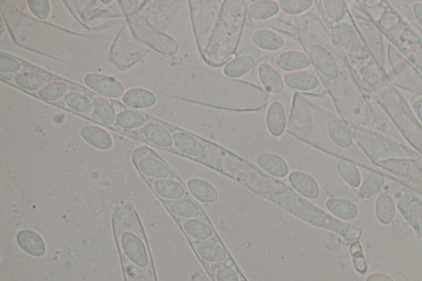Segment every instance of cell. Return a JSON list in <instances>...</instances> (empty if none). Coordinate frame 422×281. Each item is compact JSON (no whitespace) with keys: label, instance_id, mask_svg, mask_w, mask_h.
Wrapping results in <instances>:
<instances>
[{"label":"cell","instance_id":"obj_1","mask_svg":"<svg viewBox=\"0 0 422 281\" xmlns=\"http://www.w3.org/2000/svg\"><path fill=\"white\" fill-rule=\"evenodd\" d=\"M250 3L249 0L188 1L196 47L210 67H222L236 55Z\"/></svg>","mask_w":422,"mask_h":281},{"label":"cell","instance_id":"obj_2","mask_svg":"<svg viewBox=\"0 0 422 281\" xmlns=\"http://www.w3.org/2000/svg\"><path fill=\"white\" fill-rule=\"evenodd\" d=\"M86 87L100 97L120 99L126 92L124 85L116 78L97 73H89L84 77Z\"/></svg>","mask_w":422,"mask_h":281},{"label":"cell","instance_id":"obj_3","mask_svg":"<svg viewBox=\"0 0 422 281\" xmlns=\"http://www.w3.org/2000/svg\"><path fill=\"white\" fill-rule=\"evenodd\" d=\"M174 146L180 154L195 159H202L208 154V148L203 142L194 134L184 131L173 132Z\"/></svg>","mask_w":422,"mask_h":281},{"label":"cell","instance_id":"obj_4","mask_svg":"<svg viewBox=\"0 0 422 281\" xmlns=\"http://www.w3.org/2000/svg\"><path fill=\"white\" fill-rule=\"evenodd\" d=\"M134 161L139 171L147 179L153 180L169 179L173 175V171L169 165L151 153L134 158Z\"/></svg>","mask_w":422,"mask_h":281},{"label":"cell","instance_id":"obj_5","mask_svg":"<svg viewBox=\"0 0 422 281\" xmlns=\"http://www.w3.org/2000/svg\"><path fill=\"white\" fill-rule=\"evenodd\" d=\"M288 183L294 192L307 200H317L321 195L318 181L308 172L301 170L290 172Z\"/></svg>","mask_w":422,"mask_h":281},{"label":"cell","instance_id":"obj_6","mask_svg":"<svg viewBox=\"0 0 422 281\" xmlns=\"http://www.w3.org/2000/svg\"><path fill=\"white\" fill-rule=\"evenodd\" d=\"M265 123L269 134L274 138L283 135L288 128V115L285 107L281 101L269 103L266 107Z\"/></svg>","mask_w":422,"mask_h":281},{"label":"cell","instance_id":"obj_7","mask_svg":"<svg viewBox=\"0 0 422 281\" xmlns=\"http://www.w3.org/2000/svg\"><path fill=\"white\" fill-rule=\"evenodd\" d=\"M256 163L261 170L274 179H285L290 175L288 163L283 157L274 153H261L256 157Z\"/></svg>","mask_w":422,"mask_h":281},{"label":"cell","instance_id":"obj_8","mask_svg":"<svg viewBox=\"0 0 422 281\" xmlns=\"http://www.w3.org/2000/svg\"><path fill=\"white\" fill-rule=\"evenodd\" d=\"M257 77L266 93L279 95L284 92L285 85L283 76L269 62H261L258 65Z\"/></svg>","mask_w":422,"mask_h":281},{"label":"cell","instance_id":"obj_9","mask_svg":"<svg viewBox=\"0 0 422 281\" xmlns=\"http://www.w3.org/2000/svg\"><path fill=\"white\" fill-rule=\"evenodd\" d=\"M333 34L340 47L351 55H356L362 51V41L355 28L349 23L342 21L341 23H335Z\"/></svg>","mask_w":422,"mask_h":281},{"label":"cell","instance_id":"obj_10","mask_svg":"<svg viewBox=\"0 0 422 281\" xmlns=\"http://www.w3.org/2000/svg\"><path fill=\"white\" fill-rule=\"evenodd\" d=\"M277 68L282 72L292 73L302 71L309 68V58L305 52L298 49H288L277 57Z\"/></svg>","mask_w":422,"mask_h":281},{"label":"cell","instance_id":"obj_11","mask_svg":"<svg viewBox=\"0 0 422 281\" xmlns=\"http://www.w3.org/2000/svg\"><path fill=\"white\" fill-rule=\"evenodd\" d=\"M252 43L263 52H276L285 47V39L280 33L268 28L257 29L252 33Z\"/></svg>","mask_w":422,"mask_h":281},{"label":"cell","instance_id":"obj_12","mask_svg":"<svg viewBox=\"0 0 422 281\" xmlns=\"http://www.w3.org/2000/svg\"><path fill=\"white\" fill-rule=\"evenodd\" d=\"M285 85L296 92H311L320 88L321 81L312 72L302 71L285 74Z\"/></svg>","mask_w":422,"mask_h":281},{"label":"cell","instance_id":"obj_13","mask_svg":"<svg viewBox=\"0 0 422 281\" xmlns=\"http://www.w3.org/2000/svg\"><path fill=\"white\" fill-rule=\"evenodd\" d=\"M20 249L35 258H43L47 253V245L38 233L32 229H22L16 235Z\"/></svg>","mask_w":422,"mask_h":281},{"label":"cell","instance_id":"obj_14","mask_svg":"<svg viewBox=\"0 0 422 281\" xmlns=\"http://www.w3.org/2000/svg\"><path fill=\"white\" fill-rule=\"evenodd\" d=\"M187 187L191 195L200 203L211 204L219 199L218 190L206 179L191 177L187 181Z\"/></svg>","mask_w":422,"mask_h":281},{"label":"cell","instance_id":"obj_15","mask_svg":"<svg viewBox=\"0 0 422 281\" xmlns=\"http://www.w3.org/2000/svg\"><path fill=\"white\" fill-rule=\"evenodd\" d=\"M80 134L86 143L97 150H109L113 147V136L104 128L87 125L81 128Z\"/></svg>","mask_w":422,"mask_h":281},{"label":"cell","instance_id":"obj_16","mask_svg":"<svg viewBox=\"0 0 422 281\" xmlns=\"http://www.w3.org/2000/svg\"><path fill=\"white\" fill-rule=\"evenodd\" d=\"M325 207L331 216L342 221H353L359 214L357 205L346 198H329L325 202Z\"/></svg>","mask_w":422,"mask_h":281},{"label":"cell","instance_id":"obj_17","mask_svg":"<svg viewBox=\"0 0 422 281\" xmlns=\"http://www.w3.org/2000/svg\"><path fill=\"white\" fill-rule=\"evenodd\" d=\"M142 134L146 142L161 148H169L174 146L173 134L165 126L150 122L142 128Z\"/></svg>","mask_w":422,"mask_h":281},{"label":"cell","instance_id":"obj_18","mask_svg":"<svg viewBox=\"0 0 422 281\" xmlns=\"http://www.w3.org/2000/svg\"><path fill=\"white\" fill-rule=\"evenodd\" d=\"M121 101L130 109H149L157 103V97L151 91L143 88H132L126 90Z\"/></svg>","mask_w":422,"mask_h":281},{"label":"cell","instance_id":"obj_19","mask_svg":"<svg viewBox=\"0 0 422 281\" xmlns=\"http://www.w3.org/2000/svg\"><path fill=\"white\" fill-rule=\"evenodd\" d=\"M152 188L155 193L165 201H177L186 196L187 189L181 181L172 179L154 180Z\"/></svg>","mask_w":422,"mask_h":281},{"label":"cell","instance_id":"obj_20","mask_svg":"<svg viewBox=\"0 0 422 281\" xmlns=\"http://www.w3.org/2000/svg\"><path fill=\"white\" fill-rule=\"evenodd\" d=\"M256 58L250 55H243L235 58L224 66L223 76L231 80H239L255 67Z\"/></svg>","mask_w":422,"mask_h":281},{"label":"cell","instance_id":"obj_21","mask_svg":"<svg viewBox=\"0 0 422 281\" xmlns=\"http://www.w3.org/2000/svg\"><path fill=\"white\" fill-rule=\"evenodd\" d=\"M327 135L336 146L349 148L354 143L353 133L341 120L333 119L327 124Z\"/></svg>","mask_w":422,"mask_h":281},{"label":"cell","instance_id":"obj_22","mask_svg":"<svg viewBox=\"0 0 422 281\" xmlns=\"http://www.w3.org/2000/svg\"><path fill=\"white\" fill-rule=\"evenodd\" d=\"M195 249L199 257L209 263H221L228 258L224 247L219 243L209 239L196 243Z\"/></svg>","mask_w":422,"mask_h":281},{"label":"cell","instance_id":"obj_23","mask_svg":"<svg viewBox=\"0 0 422 281\" xmlns=\"http://www.w3.org/2000/svg\"><path fill=\"white\" fill-rule=\"evenodd\" d=\"M280 12L277 1L256 0L251 1L248 8V18L253 21H266L276 16Z\"/></svg>","mask_w":422,"mask_h":281},{"label":"cell","instance_id":"obj_24","mask_svg":"<svg viewBox=\"0 0 422 281\" xmlns=\"http://www.w3.org/2000/svg\"><path fill=\"white\" fill-rule=\"evenodd\" d=\"M48 82L47 77L38 71H23L14 77V85L27 92L38 93Z\"/></svg>","mask_w":422,"mask_h":281},{"label":"cell","instance_id":"obj_25","mask_svg":"<svg viewBox=\"0 0 422 281\" xmlns=\"http://www.w3.org/2000/svg\"><path fill=\"white\" fill-rule=\"evenodd\" d=\"M93 115L98 121L106 126H112L116 123L117 113L113 102L108 98L100 96L93 98Z\"/></svg>","mask_w":422,"mask_h":281},{"label":"cell","instance_id":"obj_26","mask_svg":"<svg viewBox=\"0 0 422 281\" xmlns=\"http://www.w3.org/2000/svg\"><path fill=\"white\" fill-rule=\"evenodd\" d=\"M375 212L381 224H390L396 214V205L392 196L387 193L379 194L375 201Z\"/></svg>","mask_w":422,"mask_h":281},{"label":"cell","instance_id":"obj_27","mask_svg":"<svg viewBox=\"0 0 422 281\" xmlns=\"http://www.w3.org/2000/svg\"><path fill=\"white\" fill-rule=\"evenodd\" d=\"M183 229L188 237L198 242L208 240L214 235V230L211 226L207 222L198 218L184 221Z\"/></svg>","mask_w":422,"mask_h":281},{"label":"cell","instance_id":"obj_28","mask_svg":"<svg viewBox=\"0 0 422 281\" xmlns=\"http://www.w3.org/2000/svg\"><path fill=\"white\" fill-rule=\"evenodd\" d=\"M169 210L174 216L184 220L195 218L202 214L200 206L190 198L183 197L182 199L172 201L169 205Z\"/></svg>","mask_w":422,"mask_h":281},{"label":"cell","instance_id":"obj_29","mask_svg":"<svg viewBox=\"0 0 422 281\" xmlns=\"http://www.w3.org/2000/svg\"><path fill=\"white\" fill-rule=\"evenodd\" d=\"M337 171L340 179L350 187L357 188L362 185V175L353 161L348 159H340L337 163Z\"/></svg>","mask_w":422,"mask_h":281},{"label":"cell","instance_id":"obj_30","mask_svg":"<svg viewBox=\"0 0 422 281\" xmlns=\"http://www.w3.org/2000/svg\"><path fill=\"white\" fill-rule=\"evenodd\" d=\"M65 105L75 113L89 115L93 113V99L79 91H69L64 98Z\"/></svg>","mask_w":422,"mask_h":281},{"label":"cell","instance_id":"obj_31","mask_svg":"<svg viewBox=\"0 0 422 281\" xmlns=\"http://www.w3.org/2000/svg\"><path fill=\"white\" fill-rule=\"evenodd\" d=\"M147 122L145 115L134 110H122L117 114L116 124L123 130L134 131L144 127Z\"/></svg>","mask_w":422,"mask_h":281},{"label":"cell","instance_id":"obj_32","mask_svg":"<svg viewBox=\"0 0 422 281\" xmlns=\"http://www.w3.org/2000/svg\"><path fill=\"white\" fill-rule=\"evenodd\" d=\"M69 85L62 80L49 81L38 93V97L44 101L56 102L64 99L69 92Z\"/></svg>","mask_w":422,"mask_h":281},{"label":"cell","instance_id":"obj_33","mask_svg":"<svg viewBox=\"0 0 422 281\" xmlns=\"http://www.w3.org/2000/svg\"><path fill=\"white\" fill-rule=\"evenodd\" d=\"M384 183V177L382 173L374 171L366 177L360 187V196L363 199H367L379 193Z\"/></svg>","mask_w":422,"mask_h":281},{"label":"cell","instance_id":"obj_34","mask_svg":"<svg viewBox=\"0 0 422 281\" xmlns=\"http://www.w3.org/2000/svg\"><path fill=\"white\" fill-rule=\"evenodd\" d=\"M277 2L280 10L290 16L304 14L309 11L315 3L313 0H280Z\"/></svg>","mask_w":422,"mask_h":281},{"label":"cell","instance_id":"obj_35","mask_svg":"<svg viewBox=\"0 0 422 281\" xmlns=\"http://www.w3.org/2000/svg\"><path fill=\"white\" fill-rule=\"evenodd\" d=\"M323 12L331 22H342L347 14V2L343 0H325L321 1Z\"/></svg>","mask_w":422,"mask_h":281},{"label":"cell","instance_id":"obj_36","mask_svg":"<svg viewBox=\"0 0 422 281\" xmlns=\"http://www.w3.org/2000/svg\"><path fill=\"white\" fill-rule=\"evenodd\" d=\"M23 68V62L9 54L0 53V73L1 74H17Z\"/></svg>","mask_w":422,"mask_h":281},{"label":"cell","instance_id":"obj_37","mask_svg":"<svg viewBox=\"0 0 422 281\" xmlns=\"http://www.w3.org/2000/svg\"><path fill=\"white\" fill-rule=\"evenodd\" d=\"M28 10L36 19L47 20L51 14V3L48 0H30L27 2Z\"/></svg>","mask_w":422,"mask_h":281},{"label":"cell","instance_id":"obj_38","mask_svg":"<svg viewBox=\"0 0 422 281\" xmlns=\"http://www.w3.org/2000/svg\"><path fill=\"white\" fill-rule=\"evenodd\" d=\"M350 251L352 257H353V262L356 271L360 274L366 273V259H364L362 247L360 246V243L355 242L352 243Z\"/></svg>","mask_w":422,"mask_h":281},{"label":"cell","instance_id":"obj_39","mask_svg":"<svg viewBox=\"0 0 422 281\" xmlns=\"http://www.w3.org/2000/svg\"><path fill=\"white\" fill-rule=\"evenodd\" d=\"M216 281H240L239 275L227 264H220L215 272Z\"/></svg>","mask_w":422,"mask_h":281},{"label":"cell","instance_id":"obj_40","mask_svg":"<svg viewBox=\"0 0 422 281\" xmlns=\"http://www.w3.org/2000/svg\"><path fill=\"white\" fill-rule=\"evenodd\" d=\"M366 281H395V280L386 274L373 273L368 276Z\"/></svg>","mask_w":422,"mask_h":281},{"label":"cell","instance_id":"obj_41","mask_svg":"<svg viewBox=\"0 0 422 281\" xmlns=\"http://www.w3.org/2000/svg\"><path fill=\"white\" fill-rule=\"evenodd\" d=\"M414 16H415L417 23L422 27V3L414 4L412 7Z\"/></svg>","mask_w":422,"mask_h":281},{"label":"cell","instance_id":"obj_42","mask_svg":"<svg viewBox=\"0 0 422 281\" xmlns=\"http://www.w3.org/2000/svg\"><path fill=\"white\" fill-rule=\"evenodd\" d=\"M101 3L106 4V5H108V4L113 3V2L112 1V0H110V1H104V0H102Z\"/></svg>","mask_w":422,"mask_h":281},{"label":"cell","instance_id":"obj_43","mask_svg":"<svg viewBox=\"0 0 422 281\" xmlns=\"http://www.w3.org/2000/svg\"><path fill=\"white\" fill-rule=\"evenodd\" d=\"M421 114H422V105H421Z\"/></svg>","mask_w":422,"mask_h":281}]
</instances>
